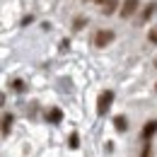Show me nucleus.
Returning a JSON list of instances; mask_svg holds the SVG:
<instances>
[{
	"instance_id": "1",
	"label": "nucleus",
	"mask_w": 157,
	"mask_h": 157,
	"mask_svg": "<svg viewBox=\"0 0 157 157\" xmlns=\"http://www.w3.org/2000/svg\"><path fill=\"white\" fill-rule=\"evenodd\" d=\"M111 101H114V92H111V90H104V92L97 97V114L99 116H104V114L109 111Z\"/></svg>"
},
{
	"instance_id": "2",
	"label": "nucleus",
	"mask_w": 157,
	"mask_h": 157,
	"mask_svg": "<svg viewBox=\"0 0 157 157\" xmlns=\"http://www.w3.org/2000/svg\"><path fill=\"white\" fill-rule=\"evenodd\" d=\"M111 41H114V32H109V29H99L97 34H94V46H97V48L109 46Z\"/></svg>"
},
{
	"instance_id": "3",
	"label": "nucleus",
	"mask_w": 157,
	"mask_h": 157,
	"mask_svg": "<svg viewBox=\"0 0 157 157\" xmlns=\"http://www.w3.org/2000/svg\"><path fill=\"white\" fill-rule=\"evenodd\" d=\"M138 5H140L138 0H123V5H121V17H123V20H126V17H133Z\"/></svg>"
},
{
	"instance_id": "4",
	"label": "nucleus",
	"mask_w": 157,
	"mask_h": 157,
	"mask_svg": "<svg viewBox=\"0 0 157 157\" xmlns=\"http://www.w3.org/2000/svg\"><path fill=\"white\" fill-rule=\"evenodd\" d=\"M155 133H157V121H147V123L143 126V133H140V136H143V140L147 143V140L155 136Z\"/></svg>"
},
{
	"instance_id": "5",
	"label": "nucleus",
	"mask_w": 157,
	"mask_h": 157,
	"mask_svg": "<svg viewBox=\"0 0 157 157\" xmlns=\"http://www.w3.org/2000/svg\"><path fill=\"white\" fill-rule=\"evenodd\" d=\"M155 12H157V2H147V5L143 7V12H140V22L145 24V22L150 20V17L155 15Z\"/></svg>"
},
{
	"instance_id": "6",
	"label": "nucleus",
	"mask_w": 157,
	"mask_h": 157,
	"mask_svg": "<svg viewBox=\"0 0 157 157\" xmlns=\"http://www.w3.org/2000/svg\"><path fill=\"white\" fill-rule=\"evenodd\" d=\"M12 121H15V118H12V114H5V116L0 118V133H2V136H7V133H10Z\"/></svg>"
},
{
	"instance_id": "7",
	"label": "nucleus",
	"mask_w": 157,
	"mask_h": 157,
	"mask_svg": "<svg viewBox=\"0 0 157 157\" xmlns=\"http://www.w3.org/2000/svg\"><path fill=\"white\" fill-rule=\"evenodd\" d=\"M114 128H116L118 133L128 131V118H126V116H116V118H114Z\"/></svg>"
},
{
	"instance_id": "8",
	"label": "nucleus",
	"mask_w": 157,
	"mask_h": 157,
	"mask_svg": "<svg viewBox=\"0 0 157 157\" xmlns=\"http://www.w3.org/2000/svg\"><path fill=\"white\" fill-rule=\"evenodd\" d=\"M46 118H48L51 123H60V118H63V111H60V109H51V111L46 114Z\"/></svg>"
},
{
	"instance_id": "9",
	"label": "nucleus",
	"mask_w": 157,
	"mask_h": 157,
	"mask_svg": "<svg viewBox=\"0 0 157 157\" xmlns=\"http://www.w3.org/2000/svg\"><path fill=\"white\" fill-rule=\"evenodd\" d=\"M116 5H118V0H109V2L101 7V15H114V12H116Z\"/></svg>"
},
{
	"instance_id": "10",
	"label": "nucleus",
	"mask_w": 157,
	"mask_h": 157,
	"mask_svg": "<svg viewBox=\"0 0 157 157\" xmlns=\"http://www.w3.org/2000/svg\"><path fill=\"white\" fill-rule=\"evenodd\" d=\"M147 39H150V44H157V27H152L147 32Z\"/></svg>"
},
{
	"instance_id": "11",
	"label": "nucleus",
	"mask_w": 157,
	"mask_h": 157,
	"mask_svg": "<svg viewBox=\"0 0 157 157\" xmlns=\"http://www.w3.org/2000/svg\"><path fill=\"white\" fill-rule=\"evenodd\" d=\"M78 145H80V138H78V133H70V147L75 150Z\"/></svg>"
},
{
	"instance_id": "12",
	"label": "nucleus",
	"mask_w": 157,
	"mask_h": 157,
	"mask_svg": "<svg viewBox=\"0 0 157 157\" xmlns=\"http://www.w3.org/2000/svg\"><path fill=\"white\" fill-rule=\"evenodd\" d=\"M12 87H15L17 92H22V90H24V82H22V80H15V82H12Z\"/></svg>"
},
{
	"instance_id": "13",
	"label": "nucleus",
	"mask_w": 157,
	"mask_h": 157,
	"mask_svg": "<svg viewBox=\"0 0 157 157\" xmlns=\"http://www.w3.org/2000/svg\"><path fill=\"white\" fill-rule=\"evenodd\" d=\"M140 157H150V143H145V147H143V152H140Z\"/></svg>"
},
{
	"instance_id": "14",
	"label": "nucleus",
	"mask_w": 157,
	"mask_h": 157,
	"mask_svg": "<svg viewBox=\"0 0 157 157\" xmlns=\"http://www.w3.org/2000/svg\"><path fill=\"white\" fill-rule=\"evenodd\" d=\"M82 24H85V17H78L75 20V29H82Z\"/></svg>"
},
{
	"instance_id": "15",
	"label": "nucleus",
	"mask_w": 157,
	"mask_h": 157,
	"mask_svg": "<svg viewBox=\"0 0 157 157\" xmlns=\"http://www.w3.org/2000/svg\"><path fill=\"white\" fill-rule=\"evenodd\" d=\"M2 104H5V94L0 92V106H2Z\"/></svg>"
},
{
	"instance_id": "16",
	"label": "nucleus",
	"mask_w": 157,
	"mask_h": 157,
	"mask_svg": "<svg viewBox=\"0 0 157 157\" xmlns=\"http://www.w3.org/2000/svg\"><path fill=\"white\" fill-rule=\"evenodd\" d=\"M97 2H99V5H106V2H109V0H97Z\"/></svg>"
},
{
	"instance_id": "17",
	"label": "nucleus",
	"mask_w": 157,
	"mask_h": 157,
	"mask_svg": "<svg viewBox=\"0 0 157 157\" xmlns=\"http://www.w3.org/2000/svg\"><path fill=\"white\" fill-rule=\"evenodd\" d=\"M155 90H157V87H155Z\"/></svg>"
}]
</instances>
